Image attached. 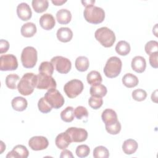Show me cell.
Returning <instances> with one entry per match:
<instances>
[{"label":"cell","mask_w":158,"mask_h":158,"mask_svg":"<svg viewBox=\"0 0 158 158\" xmlns=\"http://www.w3.org/2000/svg\"><path fill=\"white\" fill-rule=\"evenodd\" d=\"M139 80L137 77L131 73H128L122 77V83L127 88H133L138 84Z\"/></svg>","instance_id":"24"},{"label":"cell","mask_w":158,"mask_h":158,"mask_svg":"<svg viewBox=\"0 0 158 158\" xmlns=\"http://www.w3.org/2000/svg\"><path fill=\"white\" fill-rule=\"evenodd\" d=\"M74 115L78 120L83 119V118H87L88 117V112L86 107L79 106L75 108L74 110Z\"/></svg>","instance_id":"38"},{"label":"cell","mask_w":158,"mask_h":158,"mask_svg":"<svg viewBox=\"0 0 158 158\" xmlns=\"http://www.w3.org/2000/svg\"><path fill=\"white\" fill-rule=\"evenodd\" d=\"M60 158H65V157H67V158H73V156L72 153V152L69 150L67 149H63V151L61 152L60 156Z\"/></svg>","instance_id":"43"},{"label":"cell","mask_w":158,"mask_h":158,"mask_svg":"<svg viewBox=\"0 0 158 158\" xmlns=\"http://www.w3.org/2000/svg\"><path fill=\"white\" fill-rule=\"evenodd\" d=\"M103 103V100L101 97L91 96L88 99V104L89 106L93 109H98L100 108Z\"/></svg>","instance_id":"35"},{"label":"cell","mask_w":158,"mask_h":158,"mask_svg":"<svg viewBox=\"0 0 158 158\" xmlns=\"http://www.w3.org/2000/svg\"><path fill=\"white\" fill-rule=\"evenodd\" d=\"M107 90L106 87L102 84H97L92 85L89 89V93L91 96L103 97L107 94Z\"/></svg>","instance_id":"25"},{"label":"cell","mask_w":158,"mask_h":158,"mask_svg":"<svg viewBox=\"0 0 158 158\" xmlns=\"http://www.w3.org/2000/svg\"><path fill=\"white\" fill-rule=\"evenodd\" d=\"M57 39L63 43L70 41L73 37V32L70 28L68 27H61L57 31Z\"/></svg>","instance_id":"19"},{"label":"cell","mask_w":158,"mask_h":158,"mask_svg":"<svg viewBox=\"0 0 158 158\" xmlns=\"http://www.w3.org/2000/svg\"><path fill=\"white\" fill-rule=\"evenodd\" d=\"M29 155V152L27 148L21 144H18L14 147L13 149L8 152L6 156L7 158L15 157V158H27Z\"/></svg>","instance_id":"14"},{"label":"cell","mask_w":158,"mask_h":158,"mask_svg":"<svg viewBox=\"0 0 158 158\" xmlns=\"http://www.w3.org/2000/svg\"><path fill=\"white\" fill-rule=\"evenodd\" d=\"M74 109L71 106H68L60 112L61 119L65 122H71L74 119Z\"/></svg>","instance_id":"30"},{"label":"cell","mask_w":158,"mask_h":158,"mask_svg":"<svg viewBox=\"0 0 158 158\" xmlns=\"http://www.w3.org/2000/svg\"><path fill=\"white\" fill-rule=\"evenodd\" d=\"M19 80L20 77L18 75L15 73H11L6 77L5 82L6 86L9 88L11 89H15L17 88V84Z\"/></svg>","instance_id":"32"},{"label":"cell","mask_w":158,"mask_h":158,"mask_svg":"<svg viewBox=\"0 0 158 158\" xmlns=\"http://www.w3.org/2000/svg\"><path fill=\"white\" fill-rule=\"evenodd\" d=\"M132 69L137 73H143L146 67V62L145 59L142 56H135L133 58L131 63Z\"/></svg>","instance_id":"17"},{"label":"cell","mask_w":158,"mask_h":158,"mask_svg":"<svg viewBox=\"0 0 158 158\" xmlns=\"http://www.w3.org/2000/svg\"><path fill=\"white\" fill-rule=\"evenodd\" d=\"M69 135L72 142L80 143L85 141L88 138V132L84 128L70 127L65 131Z\"/></svg>","instance_id":"11"},{"label":"cell","mask_w":158,"mask_h":158,"mask_svg":"<svg viewBox=\"0 0 158 158\" xmlns=\"http://www.w3.org/2000/svg\"><path fill=\"white\" fill-rule=\"evenodd\" d=\"M54 66L51 62L44 61L42 62L39 66V72L42 74L52 76L54 72Z\"/></svg>","instance_id":"31"},{"label":"cell","mask_w":158,"mask_h":158,"mask_svg":"<svg viewBox=\"0 0 158 158\" xmlns=\"http://www.w3.org/2000/svg\"><path fill=\"white\" fill-rule=\"evenodd\" d=\"M11 105L12 108L17 111H23L24 110L28 105L27 101L23 97L17 96L14 98L11 102Z\"/></svg>","instance_id":"23"},{"label":"cell","mask_w":158,"mask_h":158,"mask_svg":"<svg viewBox=\"0 0 158 158\" xmlns=\"http://www.w3.org/2000/svg\"><path fill=\"white\" fill-rule=\"evenodd\" d=\"M83 16L88 22L93 24H99L104 20L105 12L102 8L92 5L85 7Z\"/></svg>","instance_id":"2"},{"label":"cell","mask_w":158,"mask_h":158,"mask_svg":"<svg viewBox=\"0 0 158 158\" xmlns=\"http://www.w3.org/2000/svg\"><path fill=\"white\" fill-rule=\"evenodd\" d=\"M75 65L77 70L80 72L86 71L89 65V60L85 56H79L75 60Z\"/></svg>","instance_id":"26"},{"label":"cell","mask_w":158,"mask_h":158,"mask_svg":"<svg viewBox=\"0 0 158 158\" xmlns=\"http://www.w3.org/2000/svg\"><path fill=\"white\" fill-rule=\"evenodd\" d=\"M28 145L33 151H41L48 148L49 142L48 139L44 136H35L29 139Z\"/></svg>","instance_id":"12"},{"label":"cell","mask_w":158,"mask_h":158,"mask_svg":"<svg viewBox=\"0 0 158 158\" xmlns=\"http://www.w3.org/2000/svg\"><path fill=\"white\" fill-rule=\"evenodd\" d=\"M36 83L37 75L33 73H26L22 76L18 83V91L22 95H30L33 92Z\"/></svg>","instance_id":"1"},{"label":"cell","mask_w":158,"mask_h":158,"mask_svg":"<svg viewBox=\"0 0 158 158\" xmlns=\"http://www.w3.org/2000/svg\"><path fill=\"white\" fill-rule=\"evenodd\" d=\"M106 131L110 135H117L121 130V124L118 120L110 125L106 126Z\"/></svg>","instance_id":"40"},{"label":"cell","mask_w":158,"mask_h":158,"mask_svg":"<svg viewBox=\"0 0 158 158\" xmlns=\"http://www.w3.org/2000/svg\"><path fill=\"white\" fill-rule=\"evenodd\" d=\"M31 4L36 12L41 13L46 10L49 6V2L48 0H33Z\"/></svg>","instance_id":"27"},{"label":"cell","mask_w":158,"mask_h":158,"mask_svg":"<svg viewBox=\"0 0 158 158\" xmlns=\"http://www.w3.org/2000/svg\"><path fill=\"white\" fill-rule=\"evenodd\" d=\"M56 19L60 24H67L72 19V14L70 10L66 9H61L56 13Z\"/></svg>","instance_id":"21"},{"label":"cell","mask_w":158,"mask_h":158,"mask_svg":"<svg viewBox=\"0 0 158 158\" xmlns=\"http://www.w3.org/2000/svg\"><path fill=\"white\" fill-rule=\"evenodd\" d=\"M122 66V62L120 58L116 56L110 57L107 60L104 67V73L108 78H115L120 74Z\"/></svg>","instance_id":"4"},{"label":"cell","mask_w":158,"mask_h":158,"mask_svg":"<svg viewBox=\"0 0 158 158\" xmlns=\"http://www.w3.org/2000/svg\"><path fill=\"white\" fill-rule=\"evenodd\" d=\"M146 52L150 55L154 52H156L158 51V43L157 41L151 40L146 43L144 46Z\"/></svg>","instance_id":"37"},{"label":"cell","mask_w":158,"mask_h":158,"mask_svg":"<svg viewBox=\"0 0 158 158\" xmlns=\"http://www.w3.org/2000/svg\"><path fill=\"white\" fill-rule=\"evenodd\" d=\"M157 90H156L154 93H152V95H151V99H152V101H154L155 102H157L156 99H157V94H156Z\"/></svg>","instance_id":"46"},{"label":"cell","mask_w":158,"mask_h":158,"mask_svg":"<svg viewBox=\"0 0 158 158\" xmlns=\"http://www.w3.org/2000/svg\"><path fill=\"white\" fill-rule=\"evenodd\" d=\"M157 57H158V52H154L149 55V63L155 69L158 67V63H157Z\"/></svg>","instance_id":"41"},{"label":"cell","mask_w":158,"mask_h":158,"mask_svg":"<svg viewBox=\"0 0 158 158\" xmlns=\"http://www.w3.org/2000/svg\"><path fill=\"white\" fill-rule=\"evenodd\" d=\"M75 152L78 157H86L89 155L90 152V149L88 146L86 144H81L77 147Z\"/></svg>","instance_id":"36"},{"label":"cell","mask_w":158,"mask_h":158,"mask_svg":"<svg viewBox=\"0 0 158 158\" xmlns=\"http://www.w3.org/2000/svg\"><path fill=\"white\" fill-rule=\"evenodd\" d=\"M147 97V93L142 89H136L132 92V98L137 101H144Z\"/></svg>","instance_id":"39"},{"label":"cell","mask_w":158,"mask_h":158,"mask_svg":"<svg viewBox=\"0 0 158 158\" xmlns=\"http://www.w3.org/2000/svg\"><path fill=\"white\" fill-rule=\"evenodd\" d=\"M44 99L54 109H59L64 104V98L56 88H51L45 93Z\"/></svg>","instance_id":"6"},{"label":"cell","mask_w":158,"mask_h":158,"mask_svg":"<svg viewBox=\"0 0 158 158\" xmlns=\"http://www.w3.org/2000/svg\"><path fill=\"white\" fill-rule=\"evenodd\" d=\"M9 48V43L7 40L1 39L0 40V53L6 52Z\"/></svg>","instance_id":"42"},{"label":"cell","mask_w":158,"mask_h":158,"mask_svg":"<svg viewBox=\"0 0 158 158\" xmlns=\"http://www.w3.org/2000/svg\"><path fill=\"white\" fill-rule=\"evenodd\" d=\"M20 32L24 37H32L36 33V27L32 22H27L22 26Z\"/></svg>","instance_id":"22"},{"label":"cell","mask_w":158,"mask_h":158,"mask_svg":"<svg viewBox=\"0 0 158 158\" xmlns=\"http://www.w3.org/2000/svg\"><path fill=\"white\" fill-rule=\"evenodd\" d=\"M17 14L18 17L23 21L29 20L32 15L31 10L29 5L26 2H21L17 6Z\"/></svg>","instance_id":"13"},{"label":"cell","mask_w":158,"mask_h":158,"mask_svg":"<svg viewBox=\"0 0 158 158\" xmlns=\"http://www.w3.org/2000/svg\"><path fill=\"white\" fill-rule=\"evenodd\" d=\"M18 67L17 57L13 54H5L0 57V70L1 71L15 70Z\"/></svg>","instance_id":"9"},{"label":"cell","mask_w":158,"mask_h":158,"mask_svg":"<svg viewBox=\"0 0 158 158\" xmlns=\"http://www.w3.org/2000/svg\"><path fill=\"white\" fill-rule=\"evenodd\" d=\"M40 24L43 29L50 30L55 26L56 21L52 14H44L40 18Z\"/></svg>","instance_id":"15"},{"label":"cell","mask_w":158,"mask_h":158,"mask_svg":"<svg viewBox=\"0 0 158 158\" xmlns=\"http://www.w3.org/2000/svg\"><path fill=\"white\" fill-rule=\"evenodd\" d=\"M71 143V139L68 133L65 131L59 133L55 139L56 145L60 149H66Z\"/></svg>","instance_id":"16"},{"label":"cell","mask_w":158,"mask_h":158,"mask_svg":"<svg viewBox=\"0 0 158 158\" xmlns=\"http://www.w3.org/2000/svg\"><path fill=\"white\" fill-rule=\"evenodd\" d=\"M94 2L95 1H81V3L83 4L84 6H85V7L93 5Z\"/></svg>","instance_id":"45"},{"label":"cell","mask_w":158,"mask_h":158,"mask_svg":"<svg viewBox=\"0 0 158 158\" xmlns=\"http://www.w3.org/2000/svg\"><path fill=\"white\" fill-rule=\"evenodd\" d=\"M115 51L120 56H126L130 51V44L126 41H120L115 46Z\"/></svg>","instance_id":"28"},{"label":"cell","mask_w":158,"mask_h":158,"mask_svg":"<svg viewBox=\"0 0 158 158\" xmlns=\"http://www.w3.org/2000/svg\"><path fill=\"white\" fill-rule=\"evenodd\" d=\"M56 81L52 76L39 73L37 75L36 88L40 89H49L56 88Z\"/></svg>","instance_id":"10"},{"label":"cell","mask_w":158,"mask_h":158,"mask_svg":"<svg viewBox=\"0 0 158 158\" xmlns=\"http://www.w3.org/2000/svg\"><path fill=\"white\" fill-rule=\"evenodd\" d=\"M138 147V143L133 139H126L122 144V150L126 154L130 155L135 153Z\"/></svg>","instance_id":"20"},{"label":"cell","mask_w":158,"mask_h":158,"mask_svg":"<svg viewBox=\"0 0 158 158\" xmlns=\"http://www.w3.org/2000/svg\"><path fill=\"white\" fill-rule=\"evenodd\" d=\"M101 118L105 123V126L113 124L118 120L117 115L115 111L111 109H105L102 113Z\"/></svg>","instance_id":"18"},{"label":"cell","mask_w":158,"mask_h":158,"mask_svg":"<svg viewBox=\"0 0 158 158\" xmlns=\"http://www.w3.org/2000/svg\"><path fill=\"white\" fill-rule=\"evenodd\" d=\"M51 2L55 6H61L64 3L67 2V1H64V0H52Z\"/></svg>","instance_id":"44"},{"label":"cell","mask_w":158,"mask_h":158,"mask_svg":"<svg viewBox=\"0 0 158 158\" xmlns=\"http://www.w3.org/2000/svg\"><path fill=\"white\" fill-rule=\"evenodd\" d=\"M83 88V83L81 80L73 79L65 84L64 91L69 98H74L82 92Z\"/></svg>","instance_id":"7"},{"label":"cell","mask_w":158,"mask_h":158,"mask_svg":"<svg viewBox=\"0 0 158 158\" xmlns=\"http://www.w3.org/2000/svg\"><path fill=\"white\" fill-rule=\"evenodd\" d=\"M87 81L90 85H94L97 84H100L102 81V77L100 73L96 70L91 71L86 77Z\"/></svg>","instance_id":"29"},{"label":"cell","mask_w":158,"mask_h":158,"mask_svg":"<svg viewBox=\"0 0 158 158\" xmlns=\"http://www.w3.org/2000/svg\"><path fill=\"white\" fill-rule=\"evenodd\" d=\"M109 156V151L106 147L99 146L94 149L93 157L94 158H107Z\"/></svg>","instance_id":"33"},{"label":"cell","mask_w":158,"mask_h":158,"mask_svg":"<svg viewBox=\"0 0 158 158\" xmlns=\"http://www.w3.org/2000/svg\"><path fill=\"white\" fill-rule=\"evenodd\" d=\"M94 36L96 40L106 48L112 46L115 41V33L106 27L97 29L94 33Z\"/></svg>","instance_id":"3"},{"label":"cell","mask_w":158,"mask_h":158,"mask_svg":"<svg viewBox=\"0 0 158 158\" xmlns=\"http://www.w3.org/2000/svg\"><path fill=\"white\" fill-rule=\"evenodd\" d=\"M38 53L36 49L32 46L25 48L21 54V62L23 66L27 69L33 68L36 64Z\"/></svg>","instance_id":"5"},{"label":"cell","mask_w":158,"mask_h":158,"mask_svg":"<svg viewBox=\"0 0 158 158\" xmlns=\"http://www.w3.org/2000/svg\"><path fill=\"white\" fill-rule=\"evenodd\" d=\"M4 149H6V145L1 141V152H0V154H2V152L4 151Z\"/></svg>","instance_id":"47"},{"label":"cell","mask_w":158,"mask_h":158,"mask_svg":"<svg viewBox=\"0 0 158 158\" xmlns=\"http://www.w3.org/2000/svg\"><path fill=\"white\" fill-rule=\"evenodd\" d=\"M54 68L60 73L66 74L71 69L72 63L70 60L64 57L57 56L52 57L51 60Z\"/></svg>","instance_id":"8"},{"label":"cell","mask_w":158,"mask_h":158,"mask_svg":"<svg viewBox=\"0 0 158 158\" xmlns=\"http://www.w3.org/2000/svg\"><path fill=\"white\" fill-rule=\"evenodd\" d=\"M38 107L39 110L44 114H47L52 110V107L46 101L44 97L41 98L38 102Z\"/></svg>","instance_id":"34"}]
</instances>
